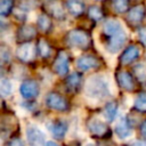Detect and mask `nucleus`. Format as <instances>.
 I'll return each mask as SVG.
<instances>
[{"instance_id":"obj_29","label":"nucleus","mask_w":146,"mask_h":146,"mask_svg":"<svg viewBox=\"0 0 146 146\" xmlns=\"http://www.w3.org/2000/svg\"><path fill=\"white\" fill-rule=\"evenodd\" d=\"M138 38L139 41L146 47V26H143L138 30Z\"/></svg>"},{"instance_id":"obj_16","label":"nucleus","mask_w":146,"mask_h":146,"mask_svg":"<svg viewBox=\"0 0 146 146\" xmlns=\"http://www.w3.org/2000/svg\"><path fill=\"white\" fill-rule=\"evenodd\" d=\"M50 132L51 135L57 138V139H62L65 137L67 129H68V124L65 121H56L50 125Z\"/></svg>"},{"instance_id":"obj_33","label":"nucleus","mask_w":146,"mask_h":146,"mask_svg":"<svg viewBox=\"0 0 146 146\" xmlns=\"http://www.w3.org/2000/svg\"><path fill=\"white\" fill-rule=\"evenodd\" d=\"M47 146H59V144L55 141H47Z\"/></svg>"},{"instance_id":"obj_1","label":"nucleus","mask_w":146,"mask_h":146,"mask_svg":"<svg viewBox=\"0 0 146 146\" xmlns=\"http://www.w3.org/2000/svg\"><path fill=\"white\" fill-rule=\"evenodd\" d=\"M103 31L105 36L107 38V42H106L107 50L112 54L117 52L123 47L127 40V35L122 25L116 21L110 19L104 24Z\"/></svg>"},{"instance_id":"obj_11","label":"nucleus","mask_w":146,"mask_h":146,"mask_svg":"<svg viewBox=\"0 0 146 146\" xmlns=\"http://www.w3.org/2000/svg\"><path fill=\"white\" fill-rule=\"evenodd\" d=\"M145 16H146V7L144 5H137L132 7L130 10H128L125 19L129 24L137 25L145 18Z\"/></svg>"},{"instance_id":"obj_12","label":"nucleus","mask_w":146,"mask_h":146,"mask_svg":"<svg viewBox=\"0 0 146 146\" xmlns=\"http://www.w3.org/2000/svg\"><path fill=\"white\" fill-rule=\"evenodd\" d=\"M35 35H36V29L32 25L25 24L18 27L16 39H17V42L25 43V42H31V40H33Z\"/></svg>"},{"instance_id":"obj_8","label":"nucleus","mask_w":146,"mask_h":146,"mask_svg":"<svg viewBox=\"0 0 146 146\" xmlns=\"http://www.w3.org/2000/svg\"><path fill=\"white\" fill-rule=\"evenodd\" d=\"M19 91H21V95H22L25 99L30 100V99L35 98V97L39 95L40 87H39V84H38V82H36L35 80L27 79V80L23 81V83L21 84Z\"/></svg>"},{"instance_id":"obj_20","label":"nucleus","mask_w":146,"mask_h":146,"mask_svg":"<svg viewBox=\"0 0 146 146\" xmlns=\"http://www.w3.org/2000/svg\"><path fill=\"white\" fill-rule=\"evenodd\" d=\"M116 113H117V104L115 102H110L104 107V116L108 122L115 119Z\"/></svg>"},{"instance_id":"obj_22","label":"nucleus","mask_w":146,"mask_h":146,"mask_svg":"<svg viewBox=\"0 0 146 146\" xmlns=\"http://www.w3.org/2000/svg\"><path fill=\"white\" fill-rule=\"evenodd\" d=\"M133 106L137 111L146 113V91L139 92L137 95V97L135 98V102H133Z\"/></svg>"},{"instance_id":"obj_34","label":"nucleus","mask_w":146,"mask_h":146,"mask_svg":"<svg viewBox=\"0 0 146 146\" xmlns=\"http://www.w3.org/2000/svg\"><path fill=\"white\" fill-rule=\"evenodd\" d=\"M87 146H95V145H92V144H88Z\"/></svg>"},{"instance_id":"obj_30","label":"nucleus","mask_w":146,"mask_h":146,"mask_svg":"<svg viewBox=\"0 0 146 146\" xmlns=\"http://www.w3.org/2000/svg\"><path fill=\"white\" fill-rule=\"evenodd\" d=\"M1 59H2V63H8L10 60V51L6 49L3 46L1 47Z\"/></svg>"},{"instance_id":"obj_18","label":"nucleus","mask_w":146,"mask_h":146,"mask_svg":"<svg viewBox=\"0 0 146 146\" xmlns=\"http://www.w3.org/2000/svg\"><path fill=\"white\" fill-rule=\"evenodd\" d=\"M66 7L72 16H81L84 11V3L82 0H67Z\"/></svg>"},{"instance_id":"obj_17","label":"nucleus","mask_w":146,"mask_h":146,"mask_svg":"<svg viewBox=\"0 0 146 146\" xmlns=\"http://www.w3.org/2000/svg\"><path fill=\"white\" fill-rule=\"evenodd\" d=\"M115 132L121 139H125L131 136V127L127 119H121V121L115 125Z\"/></svg>"},{"instance_id":"obj_9","label":"nucleus","mask_w":146,"mask_h":146,"mask_svg":"<svg viewBox=\"0 0 146 146\" xmlns=\"http://www.w3.org/2000/svg\"><path fill=\"white\" fill-rule=\"evenodd\" d=\"M46 105L54 110V111H60V112H64L67 110L68 105H67V102L57 92H49L46 97Z\"/></svg>"},{"instance_id":"obj_26","label":"nucleus","mask_w":146,"mask_h":146,"mask_svg":"<svg viewBox=\"0 0 146 146\" xmlns=\"http://www.w3.org/2000/svg\"><path fill=\"white\" fill-rule=\"evenodd\" d=\"M133 72H135V75L137 78L138 81H146V66L141 63L137 64L135 67H133Z\"/></svg>"},{"instance_id":"obj_32","label":"nucleus","mask_w":146,"mask_h":146,"mask_svg":"<svg viewBox=\"0 0 146 146\" xmlns=\"http://www.w3.org/2000/svg\"><path fill=\"white\" fill-rule=\"evenodd\" d=\"M140 132H141V135L146 138V121L140 125Z\"/></svg>"},{"instance_id":"obj_23","label":"nucleus","mask_w":146,"mask_h":146,"mask_svg":"<svg viewBox=\"0 0 146 146\" xmlns=\"http://www.w3.org/2000/svg\"><path fill=\"white\" fill-rule=\"evenodd\" d=\"M36 49H38V54H39L41 57H43V58L48 57V56L50 55V52H51L50 46H49L48 42H47L46 40H43V39H41V40L38 41V43H36Z\"/></svg>"},{"instance_id":"obj_31","label":"nucleus","mask_w":146,"mask_h":146,"mask_svg":"<svg viewBox=\"0 0 146 146\" xmlns=\"http://www.w3.org/2000/svg\"><path fill=\"white\" fill-rule=\"evenodd\" d=\"M8 146H24V143L22 141L21 138H11L8 141Z\"/></svg>"},{"instance_id":"obj_3","label":"nucleus","mask_w":146,"mask_h":146,"mask_svg":"<svg viewBox=\"0 0 146 146\" xmlns=\"http://www.w3.org/2000/svg\"><path fill=\"white\" fill-rule=\"evenodd\" d=\"M66 40L70 46L80 49H87L91 43L90 35L83 30H73L68 32Z\"/></svg>"},{"instance_id":"obj_5","label":"nucleus","mask_w":146,"mask_h":146,"mask_svg":"<svg viewBox=\"0 0 146 146\" xmlns=\"http://www.w3.org/2000/svg\"><path fill=\"white\" fill-rule=\"evenodd\" d=\"M38 52L36 46H34L32 42H25V43H19L16 50V55L21 62L27 63L34 59L35 55Z\"/></svg>"},{"instance_id":"obj_14","label":"nucleus","mask_w":146,"mask_h":146,"mask_svg":"<svg viewBox=\"0 0 146 146\" xmlns=\"http://www.w3.org/2000/svg\"><path fill=\"white\" fill-rule=\"evenodd\" d=\"M76 66L80 71H89L99 66V60L92 55H83L76 60Z\"/></svg>"},{"instance_id":"obj_28","label":"nucleus","mask_w":146,"mask_h":146,"mask_svg":"<svg viewBox=\"0 0 146 146\" xmlns=\"http://www.w3.org/2000/svg\"><path fill=\"white\" fill-rule=\"evenodd\" d=\"M88 15L94 21H99L103 18V10L98 6H91L88 9Z\"/></svg>"},{"instance_id":"obj_6","label":"nucleus","mask_w":146,"mask_h":146,"mask_svg":"<svg viewBox=\"0 0 146 146\" xmlns=\"http://www.w3.org/2000/svg\"><path fill=\"white\" fill-rule=\"evenodd\" d=\"M68 65H70V60H68L67 54L64 50L58 51V54L56 56V59L52 64L54 72L59 76H65L68 72V67H70Z\"/></svg>"},{"instance_id":"obj_4","label":"nucleus","mask_w":146,"mask_h":146,"mask_svg":"<svg viewBox=\"0 0 146 146\" xmlns=\"http://www.w3.org/2000/svg\"><path fill=\"white\" fill-rule=\"evenodd\" d=\"M87 127H88V130H89L90 135H92L95 137L105 138V137L111 136V129H110V127L105 122L100 121L97 117H92L91 120H89Z\"/></svg>"},{"instance_id":"obj_36","label":"nucleus","mask_w":146,"mask_h":146,"mask_svg":"<svg viewBox=\"0 0 146 146\" xmlns=\"http://www.w3.org/2000/svg\"><path fill=\"white\" fill-rule=\"evenodd\" d=\"M99 1H100V0H99Z\"/></svg>"},{"instance_id":"obj_25","label":"nucleus","mask_w":146,"mask_h":146,"mask_svg":"<svg viewBox=\"0 0 146 146\" xmlns=\"http://www.w3.org/2000/svg\"><path fill=\"white\" fill-rule=\"evenodd\" d=\"M13 91V86L11 82L8 79H2L0 81V92L2 97H8Z\"/></svg>"},{"instance_id":"obj_15","label":"nucleus","mask_w":146,"mask_h":146,"mask_svg":"<svg viewBox=\"0 0 146 146\" xmlns=\"http://www.w3.org/2000/svg\"><path fill=\"white\" fill-rule=\"evenodd\" d=\"M139 52H140L139 48H138L137 46H135V44H131V46L127 47L125 50L122 52V55H121V57H120V62H121V64H123V65H128V64L132 63L135 59L138 58Z\"/></svg>"},{"instance_id":"obj_7","label":"nucleus","mask_w":146,"mask_h":146,"mask_svg":"<svg viewBox=\"0 0 146 146\" xmlns=\"http://www.w3.org/2000/svg\"><path fill=\"white\" fill-rule=\"evenodd\" d=\"M26 139L30 146H47L43 132L34 125H30L26 129Z\"/></svg>"},{"instance_id":"obj_10","label":"nucleus","mask_w":146,"mask_h":146,"mask_svg":"<svg viewBox=\"0 0 146 146\" xmlns=\"http://www.w3.org/2000/svg\"><path fill=\"white\" fill-rule=\"evenodd\" d=\"M44 9L47 15H50L56 19L65 18V10L59 0H47L44 2Z\"/></svg>"},{"instance_id":"obj_35","label":"nucleus","mask_w":146,"mask_h":146,"mask_svg":"<svg viewBox=\"0 0 146 146\" xmlns=\"http://www.w3.org/2000/svg\"><path fill=\"white\" fill-rule=\"evenodd\" d=\"M145 146H146V143H145Z\"/></svg>"},{"instance_id":"obj_27","label":"nucleus","mask_w":146,"mask_h":146,"mask_svg":"<svg viewBox=\"0 0 146 146\" xmlns=\"http://www.w3.org/2000/svg\"><path fill=\"white\" fill-rule=\"evenodd\" d=\"M129 0H112V6L117 13H125L128 10Z\"/></svg>"},{"instance_id":"obj_2","label":"nucleus","mask_w":146,"mask_h":146,"mask_svg":"<svg viewBox=\"0 0 146 146\" xmlns=\"http://www.w3.org/2000/svg\"><path fill=\"white\" fill-rule=\"evenodd\" d=\"M86 95L92 99H104L110 96V87L103 76L90 78L84 88Z\"/></svg>"},{"instance_id":"obj_19","label":"nucleus","mask_w":146,"mask_h":146,"mask_svg":"<svg viewBox=\"0 0 146 146\" xmlns=\"http://www.w3.org/2000/svg\"><path fill=\"white\" fill-rule=\"evenodd\" d=\"M36 25L42 32H48L51 29V19L47 14H40L36 19Z\"/></svg>"},{"instance_id":"obj_13","label":"nucleus","mask_w":146,"mask_h":146,"mask_svg":"<svg viewBox=\"0 0 146 146\" xmlns=\"http://www.w3.org/2000/svg\"><path fill=\"white\" fill-rule=\"evenodd\" d=\"M116 81L120 88L127 90V91H132L135 89V80L132 75L127 72V71H120L116 73Z\"/></svg>"},{"instance_id":"obj_21","label":"nucleus","mask_w":146,"mask_h":146,"mask_svg":"<svg viewBox=\"0 0 146 146\" xmlns=\"http://www.w3.org/2000/svg\"><path fill=\"white\" fill-rule=\"evenodd\" d=\"M81 78H82V75L78 72H73L72 74H70V76L66 79V84H67L68 89L75 90L81 83Z\"/></svg>"},{"instance_id":"obj_24","label":"nucleus","mask_w":146,"mask_h":146,"mask_svg":"<svg viewBox=\"0 0 146 146\" xmlns=\"http://www.w3.org/2000/svg\"><path fill=\"white\" fill-rule=\"evenodd\" d=\"M14 7V0H0V15L6 17L10 14Z\"/></svg>"}]
</instances>
